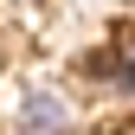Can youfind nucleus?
Here are the masks:
<instances>
[{
  "mask_svg": "<svg viewBox=\"0 0 135 135\" xmlns=\"http://www.w3.org/2000/svg\"><path fill=\"white\" fill-rule=\"evenodd\" d=\"M13 135H64V103L52 90H39V97H26L20 116H13Z\"/></svg>",
  "mask_w": 135,
  "mask_h": 135,
  "instance_id": "1",
  "label": "nucleus"
},
{
  "mask_svg": "<svg viewBox=\"0 0 135 135\" xmlns=\"http://www.w3.org/2000/svg\"><path fill=\"white\" fill-rule=\"evenodd\" d=\"M116 58H122V77H116V84H122V90L135 97V39H129V45H122V52H116Z\"/></svg>",
  "mask_w": 135,
  "mask_h": 135,
  "instance_id": "2",
  "label": "nucleus"
},
{
  "mask_svg": "<svg viewBox=\"0 0 135 135\" xmlns=\"http://www.w3.org/2000/svg\"><path fill=\"white\" fill-rule=\"evenodd\" d=\"M122 7H135V0H122Z\"/></svg>",
  "mask_w": 135,
  "mask_h": 135,
  "instance_id": "3",
  "label": "nucleus"
}]
</instances>
